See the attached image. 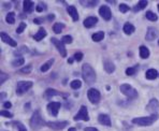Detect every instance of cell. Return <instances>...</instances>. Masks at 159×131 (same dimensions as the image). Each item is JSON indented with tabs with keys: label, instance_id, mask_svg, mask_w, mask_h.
Segmentation results:
<instances>
[{
	"label": "cell",
	"instance_id": "f1b7e54d",
	"mask_svg": "<svg viewBox=\"0 0 159 131\" xmlns=\"http://www.w3.org/2000/svg\"><path fill=\"white\" fill-rule=\"evenodd\" d=\"M24 62H25V59L23 57H19V58H16L15 60L12 61V66L13 67H19V66H23Z\"/></svg>",
	"mask_w": 159,
	"mask_h": 131
},
{
	"label": "cell",
	"instance_id": "d4e9b609",
	"mask_svg": "<svg viewBox=\"0 0 159 131\" xmlns=\"http://www.w3.org/2000/svg\"><path fill=\"white\" fill-rule=\"evenodd\" d=\"M103 38H104V32L103 31H98V32H96V34L91 36L93 41L95 42H100L101 40H103Z\"/></svg>",
	"mask_w": 159,
	"mask_h": 131
},
{
	"label": "cell",
	"instance_id": "8d00e7d4",
	"mask_svg": "<svg viewBox=\"0 0 159 131\" xmlns=\"http://www.w3.org/2000/svg\"><path fill=\"white\" fill-rule=\"evenodd\" d=\"M0 115L3 117H7V118H12L13 117V114L11 112H8L7 110H3V111H1L0 112Z\"/></svg>",
	"mask_w": 159,
	"mask_h": 131
},
{
	"label": "cell",
	"instance_id": "816d5d0a",
	"mask_svg": "<svg viewBox=\"0 0 159 131\" xmlns=\"http://www.w3.org/2000/svg\"><path fill=\"white\" fill-rule=\"evenodd\" d=\"M157 7H158V10H159V3H158V4H157Z\"/></svg>",
	"mask_w": 159,
	"mask_h": 131
},
{
	"label": "cell",
	"instance_id": "f6af8a7d",
	"mask_svg": "<svg viewBox=\"0 0 159 131\" xmlns=\"http://www.w3.org/2000/svg\"><path fill=\"white\" fill-rule=\"evenodd\" d=\"M3 106H4V109H10V108L12 106V103H11V102H9V101L4 102Z\"/></svg>",
	"mask_w": 159,
	"mask_h": 131
},
{
	"label": "cell",
	"instance_id": "f35d334b",
	"mask_svg": "<svg viewBox=\"0 0 159 131\" xmlns=\"http://www.w3.org/2000/svg\"><path fill=\"white\" fill-rule=\"evenodd\" d=\"M129 10H130V8L126 3H121V5H119V11H121V13H126V12H128Z\"/></svg>",
	"mask_w": 159,
	"mask_h": 131
},
{
	"label": "cell",
	"instance_id": "4dcf8cb0",
	"mask_svg": "<svg viewBox=\"0 0 159 131\" xmlns=\"http://www.w3.org/2000/svg\"><path fill=\"white\" fill-rule=\"evenodd\" d=\"M148 4V2L146 0H142V1H139V3L136 5V8H134V11H138V10H143L146 8V5Z\"/></svg>",
	"mask_w": 159,
	"mask_h": 131
},
{
	"label": "cell",
	"instance_id": "83f0119b",
	"mask_svg": "<svg viewBox=\"0 0 159 131\" xmlns=\"http://www.w3.org/2000/svg\"><path fill=\"white\" fill-rule=\"evenodd\" d=\"M64 28V25L61 24V23H56V24H54L53 26V30L55 34H60Z\"/></svg>",
	"mask_w": 159,
	"mask_h": 131
},
{
	"label": "cell",
	"instance_id": "6da1fadb",
	"mask_svg": "<svg viewBox=\"0 0 159 131\" xmlns=\"http://www.w3.org/2000/svg\"><path fill=\"white\" fill-rule=\"evenodd\" d=\"M82 75H83L84 81L87 84H94L96 82V79H97L94 68L88 64H83V67H82Z\"/></svg>",
	"mask_w": 159,
	"mask_h": 131
},
{
	"label": "cell",
	"instance_id": "277c9868",
	"mask_svg": "<svg viewBox=\"0 0 159 131\" xmlns=\"http://www.w3.org/2000/svg\"><path fill=\"white\" fill-rule=\"evenodd\" d=\"M119 89H121V94H124L127 98L129 99H136L138 97V91H136V88H133L131 85H129V84H123L121 85L119 87Z\"/></svg>",
	"mask_w": 159,
	"mask_h": 131
},
{
	"label": "cell",
	"instance_id": "8992f818",
	"mask_svg": "<svg viewBox=\"0 0 159 131\" xmlns=\"http://www.w3.org/2000/svg\"><path fill=\"white\" fill-rule=\"evenodd\" d=\"M87 97H88V100H89L93 104H97V103H99V101H100L101 95H100L98 89L90 88V89H88L87 91Z\"/></svg>",
	"mask_w": 159,
	"mask_h": 131
},
{
	"label": "cell",
	"instance_id": "8fae6325",
	"mask_svg": "<svg viewBox=\"0 0 159 131\" xmlns=\"http://www.w3.org/2000/svg\"><path fill=\"white\" fill-rule=\"evenodd\" d=\"M61 106V103L60 102H49L47 104V111L49 112L51 115L56 117L58 115V111L60 109Z\"/></svg>",
	"mask_w": 159,
	"mask_h": 131
},
{
	"label": "cell",
	"instance_id": "c3c4849f",
	"mask_svg": "<svg viewBox=\"0 0 159 131\" xmlns=\"http://www.w3.org/2000/svg\"><path fill=\"white\" fill-rule=\"evenodd\" d=\"M54 19H55V15H54V14L49 15V17H47V19H49V21H53Z\"/></svg>",
	"mask_w": 159,
	"mask_h": 131
},
{
	"label": "cell",
	"instance_id": "3957f363",
	"mask_svg": "<svg viewBox=\"0 0 159 131\" xmlns=\"http://www.w3.org/2000/svg\"><path fill=\"white\" fill-rule=\"evenodd\" d=\"M46 123L45 120L42 118L41 116V113L40 111H36V112L32 114L31 116V119H30V126L34 130H38L40 128H42L43 126H45Z\"/></svg>",
	"mask_w": 159,
	"mask_h": 131
},
{
	"label": "cell",
	"instance_id": "2e32d148",
	"mask_svg": "<svg viewBox=\"0 0 159 131\" xmlns=\"http://www.w3.org/2000/svg\"><path fill=\"white\" fill-rule=\"evenodd\" d=\"M98 120L99 123L101 125H103V126H108V127L111 126V118L106 114H100L98 116Z\"/></svg>",
	"mask_w": 159,
	"mask_h": 131
},
{
	"label": "cell",
	"instance_id": "d6a6232c",
	"mask_svg": "<svg viewBox=\"0 0 159 131\" xmlns=\"http://www.w3.org/2000/svg\"><path fill=\"white\" fill-rule=\"evenodd\" d=\"M146 19L151 21V22H156V21L158 19V17H157V15H156L154 12L148 11V12H146Z\"/></svg>",
	"mask_w": 159,
	"mask_h": 131
},
{
	"label": "cell",
	"instance_id": "ffe728a7",
	"mask_svg": "<svg viewBox=\"0 0 159 131\" xmlns=\"http://www.w3.org/2000/svg\"><path fill=\"white\" fill-rule=\"evenodd\" d=\"M46 37V30L44 28H40V29L37 31V34L34 36V41H41L43 38Z\"/></svg>",
	"mask_w": 159,
	"mask_h": 131
},
{
	"label": "cell",
	"instance_id": "4316f807",
	"mask_svg": "<svg viewBox=\"0 0 159 131\" xmlns=\"http://www.w3.org/2000/svg\"><path fill=\"white\" fill-rule=\"evenodd\" d=\"M5 21H7V23L8 24H14L15 23V13L14 12H10V13H8L7 14V16H5Z\"/></svg>",
	"mask_w": 159,
	"mask_h": 131
},
{
	"label": "cell",
	"instance_id": "f907efd6",
	"mask_svg": "<svg viewBox=\"0 0 159 131\" xmlns=\"http://www.w3.org/2000/svg\"><path fill=\"white\" fill-rule=\"evenodd\" d=\"M68 131H76V129H75V128H73V127H72V128H69Z\"/></svg>",
	"mask_w": 159,
	"mask_h": 131
},
{
	"label": "cell",
	"instance_id": "f5cc1de1",
	"mask_svg": "<svg viewBox=\"0 0 159 131\" xmlns=\"http://www.w3.org/2000/svg\"><path fill=\"white\" fill-rule=\"evenodd\" d=\"M158 44H159V40H158Z\"/></svg>",
	"mask_w": 159,
	"mask_h": 131
},
{
	"label": "cell",
	"instance_id": "ab89813d",
	"mask_svg": "<svg viewBox=\"0 0 159 131\" xmlns=\"http://www.w3.org/2000/svg\"><path fill=\"white\" fill-rule=\"evenodd\" d=\"M83 53L82 52H77L74 54V56H73V58H74V60H76V61H81V60L83 59Z\"/></svg>",
	"mask_w": 159,
	"mask_h": 131
},
{
	"label": "cell",
	"instance_id": "681fc988",
	"mask_svg": "<svg viewBox=\"0 0 159 131\" xmlns=\"http://www.w3.org/2000/svg\"><path fill=\"white\" fill-rule=\"evenodd\" d=\"M73 60H74V58H69V59H68V64H72V62H73Z\"/></svg>",
	"mask_w": 159,
	"mask_h": 131
},
{
	"label": "cell",
	"instance_id": "7bdbcfd3",
	"mask_svg": "<svg viewBox=\"0 0 159 131\" xmlns=\"http://www.w3.org/2000/svg\"><path fill=\"white\" fill-rule=\"evenodd\" d=\"M46 9V5H44V4H39V5H37V8H36V10L38 12H42L43 10H45Z\"/></svg>",
	"mask_w": 159,
	"mask_h": 131
},
{
	"label": "cell",
	"instance_id": "7a4b0ae2",
	"mask_svg": "<svg viewBox=\"0 0 159 131\" xmlns=\"http://www.w3.org/2000/svg\"><path fill=\"white\" fill-rule=\"evenodd\" d=\"M158 119V114H153L151 116H144V117H136L132 119V124H136L141 127H147L151 126Z\"/></svg>",
	"mask_w": 159,
	"mask_h": 131
},
{
	"label": "cell",
	"instance_id": "30bf717a",
	"mask_svg": "<svg viewBox=\"0 0 159 131\" xmlns=\"http://www.w3.org/2000/svg\"><path fill=\"white\" fill-rule=\"evenodd\" d=\"M99 14L104 21H110L112 19V12L108 5H101L99 9Z\"/></svg>",
	"mask_w": 159,
	"mask_h": 131
},
{
	"label": "cell",
	"instance_id": "d6986e66",
	"mask_svg": "<svg viewBox=\"0 0 159 131\" xmlns=\"http://www.w3.org/2000/svg\"><path fill=\"white\" fill-rule=\"evenodd\" d=\"M139 53H140V57L142 58V59H146V58H148L149 57V49L145 46V45H141L140 49H139Z\"/></svg>",
	"mask_w": 159,
	"mask_h": 131
},
{
	"label": "cell",
	"instance_id": "484cf974",
	"mask_svg": "<svg viewBox=\"0 0 159 131\" xmlns=\"http://www.w3.org/2000/svg\"><path fill=\"white\" fill-rule=\"evenodd\" d=\"M62 96L61 94H59L57 90L55 89H52V88H49V89L45 91V98H47V99H51V98L53 97V96Z\"/></svg>",
	"mask_w": 159,
	"mask_h": 131
},
{
	"label": "cell",
	"instance_id": "836d02e7",
	"mask_svg": "<svg viewBox=\"0 0 159 131\" xmlns=\"http://www.w3.org/2000/svg\"><path fill=\"white\" fill-rule=\"evenodd\" d=\"M27 52H28V49H27L26 46H22V47H19V49H17L14 54H15V56L19 58V57H22V54L27 53Z\"/></svg>",
	"mask_w": 159,
	"mask_h": 131
},
{
	"label": "cell",
	"instance_id": "7dc6e473",
	"mask_svg": "<svg viewBox=\"0 0 159 131\" xmlns=\"http://www.w3.org/2000/svg\"><path fill=\"white\" fill-rule=\"evenodd\" d=\"M41 22H42V19H34V24H41Z\"/></svg>",
	"mask_w": 159,
	"mask_h": 131
},
{
	"label": "cell",
	"instance_id": "74e56055",
	"mask_svg": "<svg viewBox=\"0 0 159 131\" xmlns=\"http://www.w3.org/2000/svg\"><path fill=\"white\" fill-rule=\"evenodd\" d=\"M31 70H32V67L31 66H26V67L22 68L21 70H19V72L21 73H26V74H28V73H30Z\"/></svg>",
	"mask_w": 159,
	"mask_h": 131
},
{
	"label": "cell",
	"instance_id": "52a82bcc",
	"mask_svg": "<svg viewBox=\"0 0 159 131\" xmlns=\"http://www.w3.org/2000/svg\"><path fill=\"white\" fill-rule=\"evenodd\" d=\"M74 120H84V121H88L89 120V116H88V111L87 108L85 105H82L80 111L77 112L75 116H74Z\"/></svg>",
	"mask_w": 159,
	"mask_h": 131
},
{
	"label": "cell",
	"instance_id": "b9f144b4",
	"mask_svg": "<svg viewBox=\"0 0 159 131\" xmlns=\"http://www.w3.org/2000/svg\"><path fill=\"white\" fill-rule=\"evenodd\" d=\"M8 74H5V73H3V72H1V76H0V83L1 84H3L7 80H8Z\"/></svg>",
	"mask_w": 159,
	"mask_h": 131
},
{
	"label": "cell",
	"instance_id": "7c38bea8",
	"mask_svg": "<svg viewBox=\"0 0 159 131\" xmlns=\"http://www.w3.org/2000/svg\"><path fill=\"white\" fill-rule=\"evenodd\" d=\"M146 110L153 113V114H157V112L159 111V101L155 98L151 99V101L148 102V104L146 105Z\"/></svg>",
	"mask_w": 159,
	"mask_h": 131
},
{
	"label": "cell",
	"instance_id": "603a6c76",
	"mask_svg": "<svg viewBox=\"0 0 159 131\" xmlns=\"http://www.w3.org/2000/svg\"><path fill=\"white\" fill-rule=\"evenodd\" d=\"M158 75H159V73L157 72V70H155V69H149V70L146 71L145 76H146V79L147 80H155V79H157Z\"/></svg>",
	"mask_w": 159,
	"mask_h": 131
},
{
	"label": "cell",
	"instance_id": "9a60e30c",
	"mask_svg": "<svg viewBox=\"0 0 159 131\" xmlns=\"http://www.w3.org/2000/svg\"><path fill=\"white\" fill-rule=\"evenodd\" d=\"M98 23V19L95 17V16H89L87 19H85V21L83 22L84 24V27H86V28H91V27H94Z\"/></svg>",
	"mask_w": 159,
	"mask_h": 131
},
{
	"label": "cell",
	"instance_id": "bcb514c9",
	"mask_svg": "<svg viewBox=\"0 0 159 131\" xmlns=\"http://www.w3.org/2000/svg\"><path fill=\"white\" fill-rule=\"evenodd\" d=\"M84 131H99L97 128H94V127H86L84 129Z\"/></svg>",
	"mask_w": 159,
	"mask_h": 131
},
{
	"label": "cell",
	"instance_id": "60d3db41",
	"mask_svg": "<svg viewBox=\"0 0 159 131\" xmlns=\"http://www.w3.org/2000/svg\"><path fill=\"white\" fill-rule=\"evenodd\" d=\"M25 28H26V24H25V23H21L19 26L17 27V29H16V32H17V34H22L24 30H25Z\"/></svg>",
	"mask_w": 159,
	"mask_h": 131
},
{
	"label": "cell",
	"instance_id": "5b68a950",
	"mask_svg": "<svg viewBox=\"0 0 159 131\" xmlns=\"http://www.w3.org/2000/svg\"><path fill=\"white\" fill-rule=\"evenodd\" d=\"M32 87V82L29 81H21L17 83V87H16V94L19 96H22L26 93L28 89H30Z\"/></svg>",
	"mask_w": 159,
	"mask_h": 131
},
{
	"label": "cell",
	"instance_id": "5bb4252c",
	"mask_svg": "<svg viewBox=\"0 0 159 131\" xmlns=\"http://www.w3.org/2000/svg\"><path fill=\"white\" fill-rule=\"evenodd\" d=\"M0 38H1V40H2L4 43H7V44L11 45L12 47H16V46H17V43H16V41H14V40H13L11 37H9L8 34H5V32H1V34H0Z\"/></svg>",
	"mask_w": 159,
	"mask_h": 131
},
{
	"label": "cell",
	"instance_id": "f546056e",
	"mask_svg": "<svg viewBox=\"0 0 159 131\" xmlns=\"http://www.w3.org/2000/svg\"><path fill=\"white\" fill-rule=\"evenodd\" d=\"M70 86H71L72 89H79L82 86V82L80 80H74V81H72L70 83Z\"/></svg>",
	"mask_w": 159,
	"mask_h": 131
},
{
	"label": "cell",
	"instance_id": "e575fe53",
	"mask_svg": "<svg viewBox=\"0 0 159 131\" xmlns=\"http://www.w3.org/2000/svg\"><path fill=\"white\" fill-rule=\"evenodd\" d=\"M61 41L64 44H71L72 41H73V39H72L71 36H64L62 39H61Z\"/></svg>",
	"mask_w": 159,
	"mask_h": 131
},
{
	"label": "cell",
	"instance_id": "9c48e42d",
	"mask_svg": "<svg viewBox=\"0 0 159 131\" xmlns=\"http://www.w3.org/2000/svg\"><path fill=\"white\" fill-rule=\"evenodd\" d=\"M69 123L66 120H64V121H47L46 123V126L53 130H61V129L67 127Z\"/></svg>",
	"mask_w": 159,
	"mask_h": 131
},
{
	"label": "cell",
	"instance_id": "ba28073f",
	"mask_svg": "<svg viewBox=\"0 0 159 131\" xmlns=\"http://www.w3.org/2000/svg\"><path fill=\"white\" fill-rule=\"evenodd\" d=\"M51 41H52V43L56 46V49H58V52H59V54L61 55V57L67 56V51H66V47H64V44L62 43V41L58 40L56 38H52Z\"/></svg>",
	"mask_w": 159,
	"mask_h": 131
},
{
	"label": "cell",
	"instance_id": "1f68e13d",
	"mask_svg": "<svg viewBox=\"0 0 159 131\" xmlns=\"http://www.w3.org/2000/svg\"><path fill=\"white\" fill-rule=\"evenodd\" d=\"M138 69L139 67L136 66V67H131V68H128V69H126V74L129 75V76H131V75H134L138 72Z\"/></svg>",
	"mask_w": 159,
	"mask_h": 131
},
{
	"label": "cell",
	"instance_id": "4fadbf2b",
	"mask_svg": "<svg viewBox=\"0 0 159 131\" xmlns=\"http://www.w3.org/2000/svg\"><path fill=\"white\" fill-rule=\"evenodd\" d=\"M158 34H159V31L156 29L155 27H148L146 36H145V39H146L147 41H153V40H155L156 38H157Z\"/></svg>",
	"mask_w": 159,
	"mask_h": 131
},
{
	"label": "cell",
	"instance_id": "e0dca14e",
	"mask_svg": "<svg viewBox=\"0 0 159 131\" xmlns=\"http://www.w3.org/2000/svg\"><path fill=\"white\" fill-rule=\"evenodd\" d=\"M67 11H68L69 15L72 17V19L76 22L77 19H79V13H77V10L75 9V7H73V5H69L67 8Z\"/></svg>",
	"mask_w": 159,
	"mask_h": 131
},
{
	"label": "cell",
	"instance_id": "d590c367",
	"mask_svg": "<svg viewBox=\"0 0 159 131\" xmlns=\"http://www.w3.org/2000/svg\"><path fill=\"white\" fill-rule=\"evenodd\" d=\"M80 3L86 4V7H95L96 4L98 3V1H80Z\"/></svg>",
	"mask_w": 159,
	"mask_h": 131
},
{
	"label": "cell",
	"instance_id": "ac0fdd59",
	"mask_svg": "<svg viewBox=\"0 0 159 131\" xmlns=\"http://www.w3.org/2000/svg\"><path fill=\"white\" fill-rule=\"evenodd\" d=\"M23 9H24V12H26V13H30V12H32V10H34V4L32 1H30V0H25L23 2Z\"/></svg>",
	"mask_w": 159,
	"mask_h": 131
},
{
	"label": "cell",
	"instance_id": "cb8c5ba5",
	"mask_svg": "<svg viewBox=\"0 0 159 131\" xmlns=\"http://www.w3.org/2000/svg\"><path fill=\"white\" fill-rule=\"evenodd\" d=\"M54 64V58H52V59H49V61H46L45 64H43L41 66V72H46V71H49V69H51V67L53 66Z\"/></svg>",
	"mask_w": 159,
	"mask_h": 131
},
{
	"label": "cell",
	"instance_id": "7402d4cb",
	"mask_svg": "<svg viewBox=\"0 0 159 131\" xmlns=\"http://www.w3.org/2000/svg\"><path fill=\"white\" fill-rule=\"evenodd\" d=\"M124 32H125L126 34H132L133 32H134V30H136V27L133 26L131 23H126L125 25H124Z\"/></svg>",
	"mask_w": 159,
	"mask_h": 131
},
{
	"label": "cell",
	"instance_id": "44dd1931",
	"mask_svg": "<svg viewBox=\"0 0 159 131\" xmlns=\"http://www.w3.org/2000/svg\"><path fill=\"white\" fill-rule=\"evenodd\" d=\"M104 70H106V72H108L109 74L113 73V72L115 71V64H114L112 61H110V60H106V61H104Z\"/></svg>",
	"mask_w": 159,
	"mask_h": 131
},
{
	"label": "cell",
	"instance_id": "ee69618b",
	"mask_svg": "<svg viewBox=\"0 0 159 131\" xmlns=\"http://www.w3.org/2000/svg\"><path fill=\"white\" fill-rule=\"evenodd\" d=\"M17 129H19V131H27L26 127L22 123H17Z\"/></svg>",
	"mask_w": 159,
	"mask_h": 131
}]
</instances>
